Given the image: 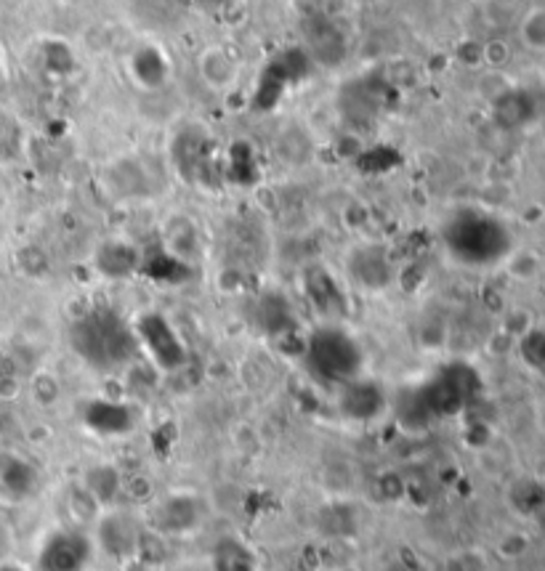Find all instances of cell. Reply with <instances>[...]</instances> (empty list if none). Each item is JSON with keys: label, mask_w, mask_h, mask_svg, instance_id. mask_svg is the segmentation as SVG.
Listing matches in <instances>:
<instances>
[{"label": "cell", "mask_w": 545, "mask_h": 571, "mask_svg": "<svg viewBox=\"0 0 545 571\" xmlns=\"http://www.w3.org/2000/svg\"><path fill=\"white\" fill-rule=\"evenodd\" d=\"M72 348L88 367L99 372L123 370L139 356L136 330L112 309H94L72 327Z\"/></svg>", "instance_id": "obj_1"}, {"label": "cell", "mask_w": 545, "mask_h": 571, "mask_svg": "<svg viewBox=\"0 0 545 571\" xmlns=\"http://www.w3.org/2000/svg\"><path fill=\"white\" fill-rule=\"evenodd\" d=\"M306 364L325 383L346 386L351 380H357L362 372V351L349 332L338 330V327H325L309 338Z\"/></svg>", "instance_id": "obj_2"}, {"label": "cell", "mask_w": 545, "mask_h": 571, "mask_svg": "<svg viewBox=\"0 0 545 571\" xmlns=\"http://www.w3.org/2000/svg\"><path fill=\"white\" fill-rule=\"evenodd\" d=\"M474 383V372L466 367H447L418 391V407L426 417L455 415L474 399Z\"/></svg>", "instance_id": "obj_3"}, {"label": "cell", "mask_w": 545, "mask_h": 571, "mask_svg": "<svg viewBox=\"0 0 545 571\" xmlns=\"http://www.w3.org/2000/svg\"><path fill=\"white\" fill-rule=\"evenodd\" d=\"M91 564V540L80 532H54L43 542L38 571H86Z\"/></svg>", "instance_id": "obj_4"}, {"label": "cell", "mask_w": 545, "mask_h": 571, "mask_svg": "<svg viewBox=\"0 0 545 571\" xmlns=\"http://www.w3.org/2000/svg\"><path fill=\"white\" fill-rule=\"evenodd\" d=\"M136 338H139L141 351L147 348L149 356L163 370H176L187 359V346L181 343V338L173 332V327L163 317H157V314H149V317L141 319Z\"/></svg>", "instance_id": "obj_5"}, {"label": "cell", "mask_w": 545, "mask_h": 571, "mask_svg": "<svg viewBox=\"0 0 545 571\" xmlns=\"http://www.w3.org/2000/svg\"><path fill=\"white\" fill-rule=\"evenodd\" d=\"M383 391L375 383L365 380H351L343 386L341 394V412L349 420H373L383 412Z\"/></svg>", "instance_id": "obj_6"}, {"label": "cell", "mask_w": 545, "mask_h": 571, "mask_svg": "<svg viewBox=\"0 0 545 571\" xmlns=\"http://www.w3.org/2000/svg\"><path fill=\"white\" fill-rule=\"evenodd\" d=\"M200 78L205 80V85H211L213 91H226L232 88L234 78H237V62L232 56L226 54L224 48L218 46H208L200 54Z\"/></svg>", "instance_id": "obj_7"}, {"label": "cell", "mask_w": 545, "mask_h": 571, "mask_svg": "<svg viewBox=\"0 0 545 571\" xmlns=\"http://www.w3.org/2000/svg\"><path fill=\"white\" fill-rule=\"evenodd\" d=\"M91 428L96 433H104V436H115V433L131 431V412L123 407V404L112 402H94L86 407V415H83Z\"/></svg>", "instance_id": "obj_8"}, {"label": "cell", "mask_w": 545, "mask_h": 571, "mask_svg": "<svg viewBox=\"0 0 545 571\" xmlns=\"http://www.w3.org/2000/svg\"><path fill=\"white\" fill-rule=\"evenodd\" d=\"M133 75L149 88H155L168 78V62L155 46H144L139 54L133 56Z\"/></svg>", "instance_id": "obj_9"}, {"label": "cell", "mask_w": 545, "mask_h": 571, "mask_svg": "<svg viewBox=\"0 0 545 571\" xmlns=\"http://www.w3.org/2000/svg\"><path fill=\"white\" fill-rule=\"evenodd\" d=\"M0 484L3 489L14 494V497H22V494H30V489L35 487V473L27 463L22 460H11V463L0 471Z\"/></svg>", "instance_id": "obj_10"}, {"label": "cell", "mask_w": 545, "mask_h": 571, "mask_svg": "<svg viewBox=\"0 0 545 571\" xmlns=\"http://www.w3.org/2000/svg\"><path fill=\"white\" fill-rule=\"evenodd\" d=\"M0 571H24V569H19V566H14V564H3L0 566Z\"/></svg>", "instance_id": "obj_11"}, {"label": "cell", "mask_w": 545, "mask_h": 571, "mask_svg": "<svg viewBox=\"0 0 545 571\" xmlns=\"http://www.w3.org/2000/svg\"><path fill=\"white\" fill-rule=\"evenodd\" d=\"M211 3H221V0H211Z\"/></svg>", "instance_id": "obj_12"}]
</instances>
